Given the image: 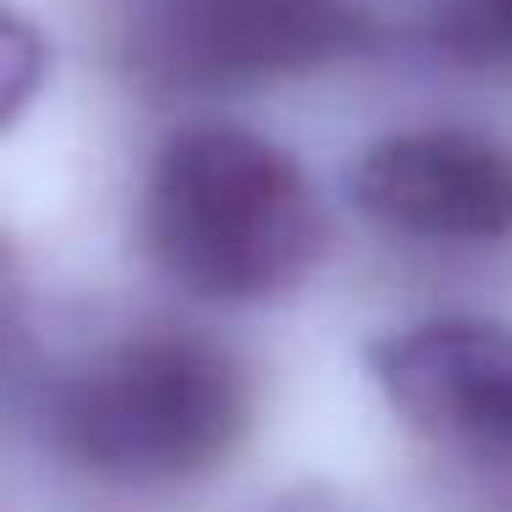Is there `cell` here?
Listing matches in <instances>:
<instances>
[{
  "instance_id": "5",
  "label": "cell",
  "mask_w": 512,
  "mask_h": 512,
  "mask_svg": "<svg viewBox=\"0 0 512 512\" xmlns=\"http://www.w3.org/2000/svg\"><path fill=\"white\" fill-rule=\"evenodd\" d=\"M369 369L419 435L512 457V325L446 314L380 336Z\"/></svg>"
},
{
  "instance_id": "2",
  "label": "cell",
  "mask_w": 512,
  "mask_h": 512,
  "mask_svg": "<svg viewBox=\"0 0 512 512\" xmlns=\"http://www.w3.org/2000/svg\"><path fill=\"white\" fill-rule=\"evenodd\" d=\"M254 419L243 358L199 331H133L89 353L50 397V441L105 485L166 490L204 479Z\"/></svg>"
},
{
  "instance_id": "3",
  "label": "cell",
  "mask_w": 512,
  "mask_h": 512,
  "mask_svg": "<svg viewBox=\"0 0 512 512\" xmlns=\"http://www.w3.org/2000/svg\"><path fill=\"white\" fill-rule=\"evenodd\" d=\"M353 0H111V50L166 94H232L331 67L364 45Z\"/></svg>"
},
{
  "instance_id": "6",
  "label": "cell",
  "mask_w": 512,
  "mask_h": 512,
  "mask_svg": "<svg viewBox=\"0 0 512 512\" xmlns=\"http://www.w3.org/2000/svg\"><path fill=\"white\" fill-rule=\"evenodd\" d=\"M441 45L468 67L512 72V0H463L446 17Z\"/></svg>"
},
{
  "instance_id": "1",
  "label": "cell",
  "mask_w": 512,
  "mask_h": 512,
  "mask_svg": "<svg viewBox=\"0 0 512 512\" xmlns=\"http://www.w3.org/2000/svg\"><path fill=\"white\" fill-rule=\"evenodd\" d=\"M138 232L160 276L182 292L265 303L320 265L325 210L309 171L265 133L193 122L149 160Z\"/></svg>"
},
{
  "instance_id": "4",
  "label": "cell",
  "mask_w": 512,
  "mask_h": 512,
  "mask_svg": "<svg viewBox=\"0 0 512 512\" xmlns=\"http://www.w3.org/2000/svg\"><path fill=\"white\" fill-rule=\"evenodd\" d=\"M358 215L413 243H507L512 237V149L479 127H408L353 160Z\"/></svg>"
},
{
  "instance_id": "7",
  "label": "cell",
  "mask_w": 512,
  "mask_h": 512,
  "mask_svg": "<svg viewBox=\"0 0 512 512\" xmlns=\"http://www.w3.org/2000/svg\"><path fill=\"white\" fill-rule=\"evenodd\" d=\"M45 45H34V34H28L23 23H6V116L23 111L28 89H34V72H28V56H39Z\"/></svg>"
}]
</instances>
